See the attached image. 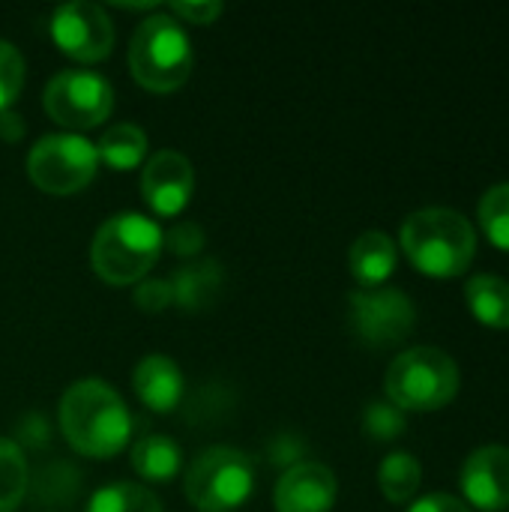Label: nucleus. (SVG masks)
<instances>
[{
	"mask_svg": "<svg viewBox=\"0 0 509 512\" xmlns=\"http://www.w3.org/2000/svg\"><path fill=\"white\" fill-rule=\"evenodd\" d=\"M69 447L90 459H114L132 438V414L123 396L102 378H81L66 387L57 408Z\"/></svg>",
	"mask_w": 509,
	"mask_h": 512,
	"instance_id": "obj_1",
	"label": "nucleus"
},
{
	"mask_svg": "<svg viewBox=\"0 0 509 512\" xmlns=\"http://www.w3.org/2000/svg\"><path fill=\"white\" fill-rule=\"evenodd\" d=\"M165 246V231L138 210L108 216L90 243L93 273L108 285H138L147 279Z\"/></svg>",
	"mask_w": 509,
	"mask_h": 512,
	"instance_id": "obj_2",
	"label": "nucleus"
},
{
	"mask_svg": "<svg viewBox=\"0 0 509 512\" xmlns=\"http://www.w3.org/2000/svg\"><path fill=\"white\" fill-rule=\"evenodd\" d=\"M402 249L429 276H459L477 252V231L456 207H420L402 222Z\"/></svg>",
	"mask_w": 509,
	"mask_h": 512,
	"instance_id": "obj_3",
	"label": "nucleus"
},
{
	"mask_svg": "<svg viewBox=\"0 0 509 512\" xmlns=\"http://www.w3.org/2000/svg\"><path fill=\"white\" fill-rule=\"evenodd\" d=\"M195 66L192 39L171 12L147 15L129 42V69L135 81L153 93H171L183 87Z\"/></svg>",
	"mask_w": 509,
	"mask_h": 512,
	"instance_id": "obj_4",
	"label": "nucleus"
},
{
	"mask_svg": "<svg viewBox=\"0 0 509 512\" xmlns=\"http://www.w3.org/2000/svg\"><path fill=\"white\" fill-rule=\"evenodd\" d=\"M387 399L402 411H435L447 405L459 390L456 360L435 345H417L402 351L384 375Z\"/></svg>",
	"mask_w": 509,
	"mask_h": 512,
	"instance_id": "obj_5",
	"label": "nucleus"
},
{
	"mask_svg": "<svg viewBox=\"0 0 509 512\" xmlns=\"http://www.w3.org/2000/svg\"><path fill=\"white\" fill-rule=\"evenodd\" d=\"M255 492V462L237 447H207L186 471V498L198 512H234Z\"/></svg>",
	"mask_w": 509,
	"mask_h": 512,
	"instance_id": "obj_6",
	"label": "nucleus"
},
{
	"mask_svg": "<svg viewBox=\"0 0 509 512\" xmlns=\"http://www.w3.org/2000/svg\"><path fill=\"white\" fill-rule=\"evenodd\" d=\"M99 168L93 141L75 132L42 135L27 153V177L36 189L48 195H75L81 192Z\"/></svg>",
	"mask_w": 509,
	"mask_h": 512,
	"instance_id": "obj_7",
	"label": "nucleus"
},
{
	"mask_svg": "<svg viewBox=\"0 0 509 512\" xmlns=\"http://www.w3.org/2000/svg\"><path fill=\"white\" fill-rule=\"evenodd\" d=\"M42 105L54 123L81 135L108 120L114 108V87L93 69H60L42 90Z\"/></svg>",
	"mask_w": 509,
	"mask_h": 512,
	"instance_id": "obj_8",
	"label": "nucleus"
},
{
	"mask_svg": "<svg viewBox=\"0 0 509 512\" xmlns=\"http://www.w3.org/2000/svg\"><path fill=\"white\" fill-rule=\"evenodd\" d=\"M351 327L360 342L372 348H387L402 342L417 321L414 300L393 285L357 288L351 294Z\"/></svg>",
	"mask_w": 509,
	"mask_h": 512,
	"instance_id": "obj_9",
	"label": "nucleus"
},
{
	"mask_svg": "<svg viewBox=\"0 0 509 512\" xmlns=\"http://www.w3.org/2000/svg\"><path fill=\"white\" fill-rule=\"evenodd\" d=\"M51 39L66 57L96 63L114 48V21L93 0H66L51 15Z\"/></svg>",
	"mask_w": 509,
	"mask_h": 512,
	"instance_id": "obj_10",
	"label": "nucleus"
},
{
	"mask_svg": "<svg viewBox=\"0 0 509 512\" xmlns=\"http://www.w3.org/2000/svg\"><path fill=\"white\" fill-rule=\"evenodd\" d=\"M195 192V168L180 150H159L141 168V198L156 216H177Z\"/></svg>",
	"mask_w": 509,
	"mask_h": 512,
	"instance_id": "obj_11",
	"label": "nucleus"
},
{
	"mask_svg": "<svg viewBox=\"0 0 509 512\" xmlns=\"http://www.w3.org/2000/svg\"><path fill=\"white\" fill-rule=\"evenodd\" d=\"M336 492V474L324 462H297L279 477L273 504L279 512H330Z\"/></svg>",
	"mask_w": 509,
	"mask_h": 512,
	"instance_id": "obj_12",
	"label": "nucleus"
},
{
	"mask_svg": "<svg viewBox=\"0 0 509 512\" xmlns=\"http://www.w3.org/2000/svg\"><path fill=\"white\" fill-rule=\"evenodd\" d=\"M462 489H465V498L483 510H507L509 447L504 444L477 447L462 465Z\"/></svg>",
	"mask_w": 509,
	"mask_h": 512,
	"instance_id": "obj_13",
	"label": "nucleus"
},
{
	"mask_svg": "<svg viewBox=\"0 0 509 512\" xmlns=\"http://www.w3.org/2000/svg\"><path fill=\"white\" fill-rule=\"evenodd\" d=\"M132 387L150 411L171 414L183 399L186 381H183L180 366L168 354H147L138 360L132 372Z\"/></svg>",
	"mask_w": 509,
	"mask_h": 512,
	"instance_id": "obj_14",
	"label": "nucleus"
},
{
	"mask_svg": "<svg viewBox=\"0 0 509 512\" xmlns=\"http://www.w3.org/2000/svg\"><path fill=\"white\" fill-rule=\"evenodd\" d=\"M396 255H399L396 240L390 234L363 231L348 252V264H351V273L360 282V288H378L393 276Z\"/></svg>",
	"mask_w": 509,
	"mask_h": 512,
	"instance_id": "obj_15",
	"label": "nucleus"
},
{
	"mask_svg": "<svg viewBox=\"0 0 509 512\" xmlns=\"http://www.w3.org/2000/svg\"><path fill=\"white\" fill-rule=\"evenodd\" d=\"M132 468L147 483H168L183 465V450L168 435H144L132 444Z\"/></svg>",
	"mask_w": 509,
	"mask_h": 512,
	"instance_id": "obj_16",
	"label": "nucleus"
},
{
	"mask_svg": "<svg viewBox=\"0 0 509 512\" xmlns=\"http://www.w3.org/2000/svg\"><path fill=\"white\" fill-rule=\"evenodd\" d=\"M147 132L135 123H114L108 126L99 141L93 144L96 147V156L114 168V171H132V168H141L144 159H147Z\"/></svg>",
	"mask_w": 509,
	"mask_h": 512,
	"instance_id": "obj_17",
	"label": "nucleus"
},
{
	"mask_svg": "<svg viewBox=\"0 0 509 512\" xmlns=\"http://www.w3.org/2000/svg\"><path fill=\"white\" fill-rule=\"evenodd\" d=\"M471 312L492 327H509V279L498 273H474L465 285Z\"/></svg>",
	"mask_w": 509,
	"mask_h": 512,
	"instance_id": "obj_18",
	"label": "nucleus"
},
{
	"mask_svg": "<svg viewBox=\"0 0 509 512\" xmlns=\"http://www.w3.org/2000/svg\"><path fill=\"white\" fill-rule=\"evenodd\" d=\"M171 288H174V300L186 312H198L216 300V294L222 288V267L216 261L189 264V267L177 270V276L171 279Z\"/></svg>",
	"mask_w": 509,
	"mask_h": 512,
	"instance_id": "obj_19",
	"label": "nucleus"
},
{
	"mask_svg": "<svg viewBox=\"0 0 509 512\" xmlns=\"http://www.w3.org/2000/svg\"><path fill=\"white\" fill-rule=\"evenodd\" d=\"M420 480H423V468H420L417 456H411L408 450H396V453L384 456V462L378 468V486H381L384 498L393 504L411 501L414 492L420 489Z\"/></svg>",
	"mask_w": 509,
	"mask_h": 512,
	"instance_id": "obj_20",
	"label": "nucleus"
},
{
	"mask_svg": "<svg viewBox=\"0 0 509 512\" xmlns=\"http://www.w3.org/2000/svg\"><path fill=\"white\" fill-rule=\"evenodd\" d=\"M87 512H162V504L141 483H108L90 495Z\"/></svg>",
	"mask_w": 509,
	"mask_h": 512,
	"instance_id": "obj_21",
	"label": "nucleus"
},
{
	"mask_svg": "<svg viewBox=\"0 0 509 512\" xmlns=\"http://www.w3.org/2000/svg\"><path fill=\"white\" fill-rule=\"evenodd\" d=\"M30 471L24 450L12 438H0V512H15L27 495Z\"/></svg>",
	"mask_w": 509,
	"mask_h": 512,
	"instance_id": "obj_22",
	"label": "nucleus"
},
{
	"mask_svg": "<svg viewBox=\"0 0 509 512\" xmlns=\"http://www.w3.org/2000/svg\"><path fill=\"white\" fill-rule=\"evenodd\" d=\"M480 225L489 240L501 249H509V180L495 183L480 198Z\"/></svg>",
	"mask_w": 509,
	"mask_h": 512,
	"instance_id": "obj_23",
	"label": "nucleus"
},
{
	"mask_svg": "<svg viewBox=\"0 0 509 512\" xmlns=\"http://www.w3.org/2000/svg\"><path fill=\"white\" fill-rule=\"evenodd\" d=\"M24 78H27V63L21 51L9 39H0V111H9V105L21 96Z\"/></svg>",
	"mask_w": 509,
	"mask_h": 512,
	"instance_id": "obj_24",
	"label": "nucleus"
},
{
	"mask_svg": "<svg viewBox=\"0 0 509 512\" xmlns=\"http://www.w3.org/2000/svg\"><path fill=\"white\" fill-rule=\"evenodd\" d=\"M405 426H408L405 411L396 408L390 399L387 402H369L363 411V429L375 441H393L405 432Z\"/></svg>",
	"mask_w": 509,
	"mask_h": 512,
	"instance_id": "obj_25",
	"label": "nucleus"
},
{
	"mask_svg": "<svg viewBox=\"0 0 509 512\" xmlns=\"http://www.w3.org/2000/svg\"><path fill=\"white\" fill-rule=\"evenodd\" d=\"M174 303V288L171 279H141L135 288V306L144 312H162Z\"/></svg>",
	"mask_w": 509,
	"mask_h": 512,
	"instance_id": "obj_26",
	"label": "nucleus"
},
{
	"mask_svg": "<svg viewBox=\"0 0 509 512\" xmlns=\"http://www.w3.org/2000/svg\"><path fill=\"white\" fill-rule=\"evenodd\" d=\"M165 246L174 255H198L204 249V228L195 222H177L171 225V231L165 234Z\"/></svg>",
	"mask_w": 509,
	"mask_h": 512,
	"instance_id": "obj_27",
	"label": "nucleus"
},
{
	"mask_svg": "<svg viewBox=\"0 0 509 512\" xmlns=\"http://www.w3.org/2000/svg\"><path fill=\"white\" fill-rule=\"evenodd\" d=\"M222 3H216V0H198V3H192V0H174L171 3V15L177 18V21H186V24H213L219 15H222Z\"/></svg>",
	"mask_w": 509,
	"mask_h": 512,
	"instance_id": "obj_28",
	"label": "nucleus"
},
{
	"mask_svg": "<svg viewBox=\"0 0 509 512\" xmlns=\"http://www.w3.org/2000/svg\"><path fill=\"white\" fill-rule=\"evenodd\" d=\"M408 512H471V507L450 492H429V495L417 498L408 507Z\"/></svg>",
	"mask_w": 509,
	"mask_h": 512,
	"instance_id": "obj_29",
	"label": "nucleus"
},
{
	"mask_svg": "<svg viewBox=\"0 0 509 512\" xmlns=\"http://www.w3.org/2000/svg\"><path fill=\"white\" fill-rule=\"evenodd\" d=\"M24 135V123L15 111H0V138L15 144Z\"/></svg>",
	"mask_w": 509,
	"mask_h": 512,
	"instance_id": "obj_30",
	"label": "nucleus"
}]
</instances>
